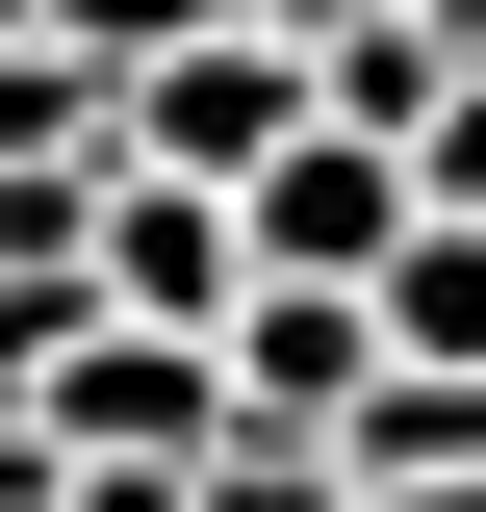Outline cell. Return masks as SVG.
Listing matches in <instances>:
<instances>
[{
  "label": "cell",
  "instance_id": "1",
  "mask_svg": "<svg viewBox=\"0 0 486 512\" xmlns=\"http://www.w3.org/2000/svg\"><path fill=\"white\" fill-rule=\"evenodd\" d=\"M307 128H333V52H307V26H205V52H154L128 77V154H154V180H282Z\"/></svg>",
  "mask_w": 486,
  "mask_h": 512
},
{
  "label": "cell",
  "instance_id": "2",
  "mask_svg": "<svg viewBox=\"0 0 486 512\" xmlns=\"http://www.w3.org/2000/svg\"><path fill=\"white\" fill-rule=\"evenodd\" d=\"M26 410H52L77 461H231V436H256V410H231V333H128V308L77 333Z\"/></svg>",
  "mask_w": 486,
  "mask_h": 512
},
{
  "label": "cell",
  "instance_id": "3",
  "mask_svg": "<svg viewBox=\"0 0 486 512\" xmlns=\"http://www.w3.org/2000/svg\"><path fill=\"white\" fill-rule=\"evenodd\" d=\"M410 231H435V180L384 154V128H307L282 180H256V282H359V308H384V256H410Z\"/></svg>",
  "mask_w": 486,
  "mask_h": 512
},
{
  "label": "cell",
  "instance_id": "4",
  "mask_svg": "<svg viewBox=\"0 0 486 512\" xmlns=\"http://www.w3.org/2000/svg\"><path fill=\"white\" fill-rule=\"evenodd\" d=\"M103 308H128V333H231V308H256V205L128 154V180H103Z\"/></svg>",
  "mask_w": 486,
  "mask_h": 512
},
{
  "label": "cell",
  "instance_id": "5",
  "mask_svg": "<svg viewBox=\"0 0 486 512\" xmlns=\"http://www.w3.org/2000/svg\"><path fill=\"white\" fill-rule=\"evenodd\" d=\"M231 410H256V436H359V410H384V308H359V282H256V308H231Z\"/></svg>",
  "mask_w": 486,
  "mask_h": 512
},
{
  "label": "cell",
  "instance_id": "6",
  "mask_svg": "<svg viewBox=\"0 0 486 512\" xmlns=\"http://www.w3.org/2000/svg\"><path fill=\"white\" fill-rule=\"evenodd\" d=\"M128 154V77L77 52V26H26V52H0V180H103Z\"/></svg>",
  "mask_w": 486,
  "mask_h": 512
},
{
  "label": "cell",
  "instance_id": "7",
  "mask_svg": "<svg viewBox=\"0 0 486 512\" xmlns=\"http://www.w3.org/2000/svg\"><path fill=\"white\" fill-rule=\"evenodd\" d=\"M384 359H461L486 384V231H410V256H384Z\"/></svg>",
  "mask_w": 486,
  "mask_h": 512
},
{
  "label": "cell",
  "instance_id": "8",
  "mask_svg": "<svg viewBox=\"0 0 486 512\" xmlns=\"http://www.w3.org/2000/svg\"><path fill=\"white\" fill-rule=\"evenodd\" d=\"M205 512H359V461H333V436H231V461H205Z\"/></svg>",
  "mask_w": 486,
  "mask_h": 512
},
{
  "label": "cell",
  "instance_id": "9",
  "mask_svg": "<svg viewBox=\"0 0 486 512\" xmlns=\"http://www.w3.org/2000/svg\"><path fill=\"white\" fill-rule=\"evenodd\" d=\"M52 26H77L103 77H154V52H205V26H256V0H52Z\"/></svg>",
  "mask_w": 486,
  "mask_h": 512
},
{
  "label": "cell",
  "instance_id": "10",
  "mask_svg": "<svg viewBox=\"0 0 486 512\" xmlns=\"http://www.w3.org/2000/svg\"><path fill=\"white\" fill-rule=\"evenodd\" d=\"M410 180H435V231H486V52H461V103L410 128Z\"/></svg>",
  "mask_w": 486,
  "mask_h": 512
},
{
  "label": "cell",
  "instance_id": "11",
  "mask_svg": "<svg viewBox=\"0 0 486 512\" xmlns=\"http://www.w3.org/2000/svg\"><path fill=\"white\" fill-rule=\"evenodd\" d=\"M256 26H307V52H359V26H410V0H256Z\"/></svg>",
  "mask_w": 486,
  "mask_h": 512
},
{
  "label": "cell",
  "instance_id": "12",
  "mask_svg": "<svg viewBox=\"0 0 486 512\" xmlns=\"http://www.w3.org/2000/svg\"><path fill=\"white\" fill-rule=\"evenodd\" d=\"M410 26H435V52H486V0H410Z\"/></svg>",
  "mask_w": 486,
  "mask_h": 512
},
{
  "label": "cell",
  "instance_id": "13",
  "mask_svg": "<svg viewBox=\"0 0 486 512\" xmlns=\"http://www.w3.org/2000/svg\"><path fill=\"white\" fill-rule=\"evenodd\" d=\"M359 512H486V487H359Z\"/></svg>",
  "mask_w": 486,
  "mask_h": 512
},
{
  "label": "cell",
  "instance_id": "14",
  "mask_svg": "<svg viewBox=\"0 0 486 512\" xmlns=\"http://www.w3.org/2000/svg\"><path fill=\"white\" fill-rule=\"evenodd\" d=\"M26 26H52V0H0V52H26Z\"/></svg>",
  "mask_w": 486,
  "mask_h": 512
}]
</instances>
